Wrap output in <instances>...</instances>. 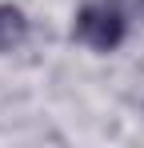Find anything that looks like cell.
Returning <instances> with one entry per match:
<instances>
[{"label": "cell", "mask_w": 144, "mask_h": 148, "mask_svg": "<svg viewBox=\"0 0 144 148\" xmlns=\"http://www.w3.org/2000/svg\"><path fill=\"white\" fill-rule=\"evenodd\" d=\"M72 36H76L80 44L96 48V52H112V48H120L124 36H128V16H124V8L112 4V0H92V4H84V8L76 12Z\"/></svg>", "instance_id": "obj_1"}, {"label": "cell", "mask_w": 144, "mask_h": 148, "mask_svg": "<svg viewBox=\"0 0 144 148\" xmlns=\"http://www.w3.org/2000/svg\"><path fill=\"white\" fill-rule=\"evenodd\" d=\"M28 36V20L16 4H0V52H12Z\"/></svg>", "instance_id": "obj_2"}]
</instances>
